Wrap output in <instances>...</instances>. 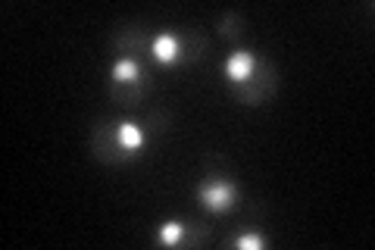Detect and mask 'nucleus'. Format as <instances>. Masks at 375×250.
<instances>
[{
  "instance_id": "f257e3e1",
  "label": "nucleus",
  "mask_w": 375,
  "mask_h": 250,
  "mask_svg": "<svg viewBox=\"0 0 375 250\" xmlns=\"http://www.w3.org/2000/svg\"><path fill=\"white\" fill-rule=\"evenodd\" d=\"M200 200L206 210H228L235 203V185L232 182H206L200 188Z\"/></svg>"
},
{
  "instance_id": "f03ea898",
  "label": "nucleus",
  "mask_w": 375,
  "mask_h": 250,
  "mask_svg": "<svg viewBox=\"0 0 375 250\" xmlns=\"http://www.w3.org/2000/svg\"><path fill=\"white\" fill-rule=\"evenodd\" d=\"M253 72V56L244 54V50H238V54L228 56V63H225V75L232 81H247Z\"/></svg>"
},
{
  "instance_id": "7ed1b4c3",
  "label": "nucleus",
  "mask_w": 375,
  "mask_h": 250,
  "mask_svg": "<svg viewBox=\"0 0 375 250\" xmlns=\"http://www.w3.org/2000/svg\"><path fill=\"white\" fill-rule=\"evenodd\" d=\"M153 56H157L160 63H172L178 56V41L172 38V34H157V38H153Z\"/></svg>"
},
{
  "instance_id": "20e7f679",
  "label": "nucleus",
  "mask_w": 375,
  "mask_h": 250,
  "mask_svg": "<svg viewBox=\"0 0 375 250\" xmlns=\"http://www.w3.org/2000/svg\"><path fill=\"white\" fill-rule=\"evenodd\" d=\"M119 144L129 150H141V144H144L141 125H138V122H122V125H119Z\"/></svg>"
},
{
  "instance_id": "39448f33",
  "label": "nucleus",
  "mask_w": 375,
  "mask_h": 250,
  "mask_svg": "<svg viewBox=\"0 0 375 250\" xmlns=\"http://www.w3.org/2000/svg\"><path fill=\"white\" fill-rule=\"evenodd\" d=\"M138 79H141V66L135 60H119L113 66V81H119V85H129V81H138Z\"/></svg>"
},
{
  "instance_id": "423d86ee",
  "label": "nucleus",
  "mask_w": 375,
  "mask_h": 250,
  "mask_svg": "<svg viewBox=\"0 0 375 250\" xmlns=\"http://www.w3.org/2000/svg\"><path fill=\"white\" fill-rule=\"evenodd\" d=\"M182 235H184V225L182 222H166V225H160V241L163 244H175V241H182Z\"/></svg>"
},
{
  "instance_id": "0eeeda50",
  "label": "nucleus",
  "mask_w": 375,
  "mask_h": 250,
  "mask_svg": "<svg viewBox=\"0 0 375 250\" xmlns=\"http://www.w3.org/2000/svg\"><path fill=\"white\" fill-rule=\"evenodd\" d=\"M238 244L241 250H259V247H266V238H259V235H244V238H238Z\"/></svg>"
}]
</instances>
